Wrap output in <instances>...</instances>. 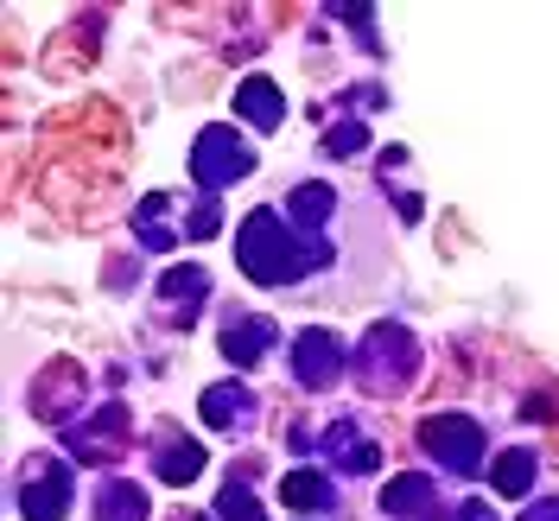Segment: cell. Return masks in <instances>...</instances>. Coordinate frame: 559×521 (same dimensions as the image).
Returning <instances> with one entry per match:
<instances>
[{"label": "cell", "instance_id": "cell-1", "mask_svg": "<svg viewBox=\"0 0 559 521\" xmlns=\"http://www.w3.org/2000/svg\"><path fill=\"white\" fill-rule=\"evenodd\" d=\"M236 261H242V274L261 280V286H293V280H306L312 268L331 261V242L293 229L280 210H248L242 236H236Z\"/></svg>", "mask_w": 559, "mask_h": 521}, {"label": "cell", "instance_id": "cell-2", "mask_svg": "<svg viewBox=\"0 0 559 521\" xmlns=\"http://www.w3.org/2000/svg\"><path fill=\"white\" fill-rule=\"evenodd\" d=\"M414 369H419V338L407 324H376L356 350V376H362L369 394H401L414 382Z\"/></svg>", "mask_w": 559, "mask_h": 521}, {"label": "cell", "instance_id": "cell-3", "mask_svg": "<svg viewBox=\"0 0 559 521\" xmlns=\"http://www.w3.org/2000/svg\"><path fill=\"white\" fill-rule=\"evenodd\" d=\"M248 173H254V146L242 134H229V128L198 134V146H191V178L204 185V198H223V185H236Z\"/></svg>", "mask_w": 559, "mask_h": 521}, {"label": "cell", "instance_id": "cell-4", "mask_svg": "<svg viewBox=\"0 0 559 521\" xmlns=\"http://www.w3.org/2000/svg\"><path fill=\"white\" fill-rule=\"evenodd\" d=\"M13 502L26 521H58L70 516V464L64 458H26L13 477Z\"/></svg>", "mask_w": 559, "mask_h": 521}, {"label": "cell", "instance_id": "cell-5", "mask_svg": "<svg viewBox=\"0 0 559 521\" xmlns=\"http://www.w3.org/2000/svg\"><path fill=\"white\" fill-rule=\"evenodd\" d=\"M419 446L439 458L445 471L477 477V464H484V426H477L471 414H432L426 426H419Z\"/></svg>", "mask_w": 559, "mask_h": 521}, {"label": "cell", "instance_id": "cell-6", "mask_svg": "<svg viewBox=\"0 0 559 521\" xmlns=\"http://www.w3.org/2000/svg\"><path fill=\"white\" fill-rule=\"evenodd\" d=\"M344 363H349V350L337 331H299L293 338V376H299V388H331L337 376H344Z\"/></svg>", "mask_w": 559, "mask_h": 521}, {"label": "cell", "instance_id": "cell-7", "mask_svg": "<svg viewBox=\"0 0 559 521\" xmlns=\"http://www.w3.org/2000/svg\"><path fill=\"white\" fill-rule=\"evenodd\" d=\"M121 433H128V407H121V401H108V407H96V419H90V426L64 433V452L83 458V464H108V458L128 446Z\"/></svg>", "mask_w": 559, "mask_h": 521}, {"label": "cell", "instance_id": "cell-8", "mask_svg": "<svg viewBox=\"0 0 559 521\" xmlns=\"http://www.w3.org/2000/svg\"><path fill=\"white\" fill-rule=\"evenodd\" d=\"M26 407H33L38 419H51V426H64V414L83 407V369H76V363H51V369L33 382Z\"/></svg>", "mask_w": 559, "mask_h": 521}, {"label": "cell", "instance_id": "cell-9", "mask_svg": "<svg viewBox=\"0 0 559 521\" xmlns=\"http://www.w3.org/2000/svg\"><path fill=\"white\" fill-rule=\"evenodd\" d=\"M324 452L337 458V471H344V477H369V471L382 464V446H376V439H362V433H356V419H337V426L324 433Z\"/></svg>", "mask_w": 559, "mask_h": 521}, {"label": "cell", "instance_id": "cell-10", "mask_svg": "<svg viewBox=\"0 0 559 521\" xmlns=\"http://www.w3.org/2000/svg\"><path fill=\"white\" fill-rule=\"evenodd\" d=\"M198 414H204V426H216V433H242L248 419H254V394H248L242 382H216V388H204Z\"/></svg>", "mask_w": 559, "mask_h": 521}, {"label": "cell", "instance_id": "cell-11", "mask_svg": "<svg viewBox=\"0 0 559 521\" xmlns=\"http://www.w3.org/2000/svg\"><path fill=\"white\" fill-rule=\"evenodd\" d=\"M236 115L274 134L280 121H286V96H280L274 76H242V83H236Z\"/></svg>", "mask_w": 559, "mask_h": 521}, {"label": "cell", "instance_id": "cell-12", "mask_svg": "<svg viewBox=\"0 0 559 521\" xmlns=\"http://www.w3.org/2000/svg\"><path fill=\"white\" fill-rule=\"evenodd\" d=\"M382 509L401 521H432V509H439V496H432V477H419V471H401L394 484L382 489Z\"/></svg>", "mask_w": 559, "mask_h": 521}, {"label": "cell", "instance_id": "cell-13", "mask_svg": "<svg viewBox=\"0 0 559 521\" xmlns=\"http://www.w3.org/2000/svg\"><path fill=\"white\" fill-rule=\"evenodd\" d=\"M204 293H210L204 268H166V280H159V299L173 306V324H191L198 306H204Z\"/></svg>", "mask_w": 559, "mask_h": 521}, {"label": "cell", "instance_id": "cell-14", "mask_svg": "<svg viewBox=\"0 0 559 521\" xmlns=\"http://www.w3.org/2000/svg\"><path fill=\"white\" fill-rule=\"evenodd\" d=\"M274 338H280V331L267 324V318H236V324L223 331V356H229L236 369H254V363L274 350Z\"/></svg>", "mask_w": 559, "mask_h": 521}, {"label": "cell", "instance_id": "cell-15", "mask_svg": "<svg viewBox=\"0 0 559 521\" xmlns=\"http://www.w3.org/2000/svg\"><path fill=\"white\" fill-rule=\"evenodd\" d=\"M204 464H210L204 446H198V439H178V433H173V446H159V458H153V471H159L166 484H198Z\"/></svg>", "mask_w": 559, "mask_h": 521}, {"label": "cell", "instance_id": "cell-16", "mask_svg": "<svg viewBox=\"0 0 559 521\" xmlns=\"http://www.w3.org/2000/svg\"><path fill=\"white\" fill-rule=\"evenodd\" d=\"M280 502H286L293 516H312V509H324V502H331V484H324V471H312V464L286 471V484H280Z\"/></svg>", "mask_w": 559, "mask_h": 521}, {"label": "cell", "instance_id": "cell-17", "mask_svg": "<svg viewBox=\"0 0 559 521\" xmlns=\"http://www.w3.org/2000/svg\"><path fill=\"white\" fill-rule=\"evenodd\" d=\"M489 489H496V496H527V489H534V452H527V446L496 452V464H489Z\"/></svg>", "mask_w": 559, "mask_h": 521}, {"label": "cell", "instance_id": "cell-18", "mask_svg": "<svg viewBox=\"0 0 559 521\" xmlns=\"http://www.w3.org/2000/svg\"><path fill=\"white\" fill-rule=\"evenodd\" d=\"M324 216H331V191H324V185H299V191L286 198V223H293V229H306V236L324 229Z\"/></svg>", "mask_w": 559, "mask_h": 521}, {"label": "cell", "instance_id": "cell-19", "mask_svg": "<svg viewBox=\"0 0 559 521\" xmlns=\"http://www.w3.org/2000/svg\"><path fill=\"white\" fill-rule=\"evenodd\" d=\"M166 210H173V198H166V191L140 198V210H134V236H140V248H173V242H178L173 229H166Z\"/></svg>", "mask_w": 559, "mask_h": 521}, {"label": "cell", "instance_id": "cell-20", "mask_svg": "<svg viewBox=\"0 0 559 521\" xmlns=\"http://www.w3.org/2000/svg\"><path fill=\"white\" fill-rule=\"evenodd\" d=\"M96 521H146V489L134 484H108L96 502Z\"/></svg>", "mask_w": 559, "mask_h": 521}, {"label": "cell", "instance_id": "cell-21", "mask_svg": "<svg viewBox=\"0 0 559 521\" xmlns=\"http://www.w3.org/2000/svg\"><path fill=\"white\" fill-rule=\"evenodd\" d=\"M216 516H223V521H267V509H261L242 484H229L223 496H216Z\"/></svg>", "mask_w": 559, "mask_h": 521}, {"label": "cell", "instance_id": "cell-22", "mask_svg": "<svg viewBox=\"0 0 559 521\" xmlns=\"http://www.w3.org/2000/svg\"><path fill=\"white\" fill-rule=\"evenodd\" d=\"M362 146H369V128H362V121H337V128L324 134V153H337V159L362 153Z\"/></svg>", "mask_w": 559, "mask_h": 521}, {"label": "cell", "instance_id": "cell-23", "mask_svg": "<svg viewBox=\"0 0 559 521\" xmlns=\"http://www.w3.org/2000/svg\"><path fill=\"white\" fill-rule=\"evenodd\" d=\"M216 229H223V198H204V204L191 210L185 236H191V242H204V236H216Z\"/></svg>", "mask_w": 559, "mask_h": 521}, {"label": "cell", "instance_id": "cell-24", "mask_svg": "<svg viewBox=\"0 0 559 521\" xmlns=\"http://www.w3.org/2000/svg\"><path fill=\"white\" fill-rule=\"evenodd\" d=\"M522 521H559V496H540V502H527Z\"/></svg>", "mask_w": 559, "mask_h": 521}, {"label": "cell", "instance_id": "cell-25", "mask_svg": "<svg viewBox=\"0 0 559 521\" xmlns=\"http://www.w3.org/2000/svg\"><path fill=\"white\" fill-rule=\"evenodd\" d=\"M394 210H401V216H407V223H419V210H426V204H419L414 191H401V198H394Z\"/></svg>", "mask_w": 559, "mask_h": 521}, {"label": "cell", "instance_id": "cell-26", "mask_svg": "<svg viewBox=\"0 0 559 521\" xmlns=\"http://www.w3.org/2000/svg\"><path fill=\"white\" fill-rule=\"evenodd\" d=\"M457 521H496V509H489V502H464V509H457Z\"/></svg>", "mask_w": 559, "mask_h": 521}, {"label": "cell", "instance_id": "cell-27", "mask_svg": "<svg viewBox=\"0 0 559 521\" xmlns=\"http://www.w3.org/2000/svg\"><path fill=\"white\" fill-rule=\"evenodd\" d=\"M173 521H204V516H173Z\"/></svg>", "mask_w": 559, "mask_h": 521}]
</instances>
